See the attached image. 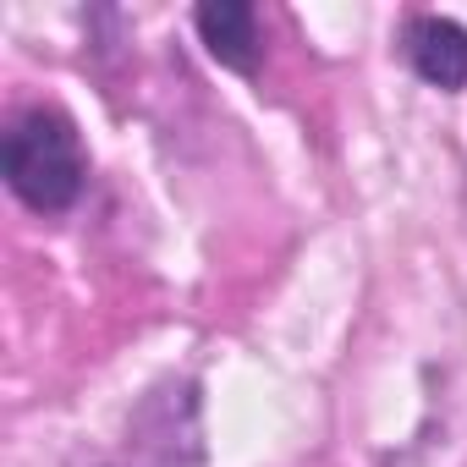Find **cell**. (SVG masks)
I'll return each instance as SVG.
<instances>
[{"label": "cell", "mask_w": 467, "mask_h": 467, "mask_svg": "<svg viewBox=\"0 0 467 467\" xmlns=\"http://www.w3.org/2000/svg\"><path fill=\"white\" fill-rule=\"evenodd\" d=\"M401 56L429 88H440V94H462L467 88V28L456 17H440V12L407 17Z\"/></svg>", "instance_id": "2"}, {"label": "cell", "mask_w": 467, "mask_h": 467, "mask_svg": "<svg viewBox=\"0 0 467 467\" xmlns=\"http://www.w3.org/2000/svg\"><path fill=\"white\" fill-rule=\"evenodd\" d=\"M0 176L34 214H67L88 187V154L78 121L56 105H23L0 138Z\"/></svg>", "instance_id": "1"}, {"label": "cell", "mask_w": 467, "mask_h": 467, "mask_svg": "<svg viewBox=\"0 0 467 467\" xmlns=\"http://www.w3.org/2000/svg\"><path fill=\"white\" fill-rule=\"evenodd\" d=\"M192 28L225 72L254 78L265 67V28H259V12L248 0H203L192 12Z\"/></svg>", "instance_id": "3"}]
</instances>
